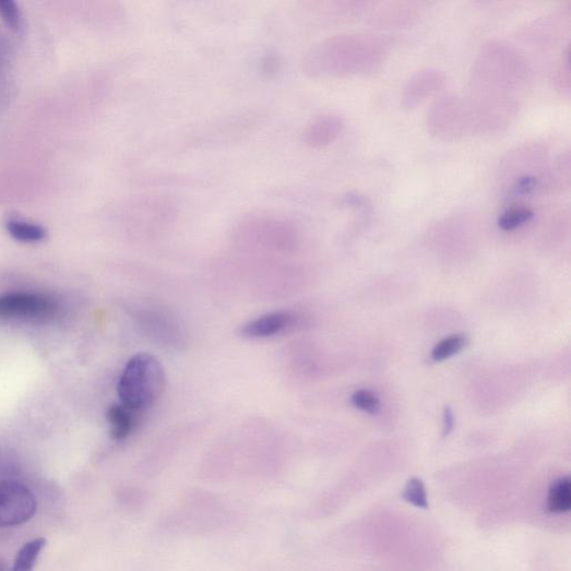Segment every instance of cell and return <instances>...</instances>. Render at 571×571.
<instances>
[{"label":"cell","instance_id":"16","mask_svg":"<svg viewBox=\"0 0 571 571\" xmlns=\"http://www.w3.org/2000/svg\"><path fill=\"white\" fill-rule=\"evenodd\" d=\"M45 546L46 539L40 537L26 543L19 550L12 571H33Z\"/></svg>","mask_w":571,"mask_h":571},{"label":"cell","instance_id":"7","mask_svg":"<svg viewBox=\"0 0 571 571\" xmlns=\"http://www.w3.org/2000/svg\"><path fill=\"white\" fill-rule=\"evenodd\" d=\"M56 301L41 294L10 293L0 296V318L22 320H44L53 317Z\"/></svg>","mask_w":571,"mask_h":571},{"label":"cell","instance_id":"5","mask_svg":"<svg viewBox=\"0 0 571 571\" xmlns=\"http://www.w3.org/2000/svg\"><path fill=\"white\" fill-rule=\"evenodd\" d=\"M36 511V497L25 485L0 481V528L22 526L33 519Z\"/></svg>","mask_w":571,"mask_h":571},{"label":"cell","instance_id":"1","mask_svg":"<svg viewBox=\"0 0 571 571\" xmlns=\"http://www.w3.org/2000/svg\"><path fill=\"white\" fill-rule=\"evenodd\" d=\"M530 83V70L523 57L501 43L485 46L473 72L472 98L485 110L512 119L516 114L515 94Z\"/></svg>","mask_w":571,"mask_h":571},{"label":"cell","instance_id":"15","mask_svg":"<svg viewBox=\"0 0 571 571\" xmlns=\"http://www.w3.org/2000/svg\"><path fill=\"white\" fill-rule=\"evenodd\" d=\"M8 233L17 241L21 242H39L46 239L47 231L44 227L21 221V219H10L7 222Z\"/></svg>","mask_w":571,"mask_h":571},{"label":"cell","instance_id":"9","mask_svg":"<svg viewBox=\"0 0 571 571\" xmlns=\"http://www.w3.org/2000/svg\"><path fill=\"white\" fill-rule=\"evenodd\" d=\"M444 74L436 69H427L413 75L404 87L402 106L413 110L437 93L444 84Z\"/></svg>","mask_w":571,"mask_h":571},{"label":"cell","instance_id":"13","mask_svg":"<svg viewBox=\"0 0 571 571\" xmlns=\"http://www.w3.org/2000/svg\"><path fill=\"white\" fill-rule=\"evenodd\" d=\"M132 409L123 404L112 405L108 411V421L111 426V436L115 440H123L129 437L134 427Z\"/></svg>","mask_w":571,"mask_h":571},{"label":"cell","instance_id":"4","mask_svg":"<svg viewBox=\"0 0 571 571\" xmlns=\"http://www.w3.org/2000/svg\"><path fill=\"white\" fill-rule=\"evenodd\" d=\"M428 126L435 135L444 139L481 133L471 99L457 96H447L437 102L430 112Z\"/></svg>","mask_w":571,"mask_h":571},{"label":"cell","instance_id":"21","mask_svg":"<svg viewBox=\"0 0 571 571\" xmlns=\"http://www.w3.org/2000/svg\"><path fill=\"white\" fill-rule=\"evenodd\" d=\"M282 66V57L274 49L266 51L261 60V71L269 79L276 78L281 73Z\"/></svg>","mask_w":571,"mask_h":571},{"label":"cell","instance_id":"3","mask_svg":"<svg viewBox=\"0 0 571 571\" xmlns=\"http://www.w3.org/2000/svg\"><path fill=\"white\" fill-rule=\"evenodd\" d=\"M165 385L166 373L160 360L148 353H140L128 361L118 383V394L121 404L139 411L157 401Z\"/></svg>","mask_w":571,"mask_h":571},{"label":"cell","instance_id":"23","mask_svg":"<svg viewBox=\"0 0 571 571\" xmlns=\"http://www.w3.org/2000/svg\"><path fill=\"white\" fill-rule=\"evenodd\" d=\"M0 571H12V567L3 559H0Z\"/></svg>","mask_w":571,"mask_h":571},{"label":"cell","instance_id":"14","mask_svg":"<svg viewBox=\"0 0 571 571\" xmlns=\"http://www.w3.org/2000/svg\"><path fill=\"white\" fill-rule=\"evenodd\" d=\"M571 508V481L560 478L554 481L548 490L547 509L550 513H566Z\"/></svg>","mask_w":571,"mask_h":571},{"label":"cell","instance_id":"2","mask_svg":"<svg viewBox=\"0 0 571 571\" xmlns=\"http://www.w3.org/2000/svg\"><path fill=\"white\" fill-rule=\"evenodd\" d=\"M389 53V41L365 34H340L311 47L302 60L310 78H344L377 72Z\"/></svg>","mask_w":571,"mask_h":571},{"label":"cell","instance_id":"10","mask_svg":"<svg viewBox=\"0 0 571 571\" xmlns=\"http://www.w3.org/2000/svg\"><path fill=\"white\" fill-rule=\"evenodd\" d=\"M343 130L344 121L340 116L321 115L306 124L302 141L311 148H323L336 142Z\"/></svg>","mask_w":571,"mask_h":571},{"label":"cell","instance_id":"18","mask_svg":"<svg viewBox=\"0 0 571 571\" xmlns=\"http://www.w3.org/2000/svg\"><path fill=\"white\" fill-rule=\"evenodd\" d=\"M468 344V338L463 335H452L442 340L432 350L435 361L445 360L460 353Z\"/></svg>","mask_w":571,"mask_h":571},{"label":"cell","instance_id":"17","mask_svg":"<svg viewBox=\"0 0 571 571\" xmlns=\"http://www.w3.org/2000/svg\"><path fill=\"white\" fill-rule=\"evenodd\" d=\"M402 498L414 507L425 510L429 509L427 489L424 481L419 478H411L407 481Z\"/></svg>","mask_w":571,"mask_h":571},{"label":"cell","instance_id":"19","mask_svg":"<svg viewBox=\"0 0 571 571\" xmlns=\"http://www.w3.org/2000/svg\"><path fill=\"white\" fill-rule=\"evenodd\" d=\"M355 407L370 414H377L381 409L380 398L369 390H358L352 396Z\"/></svg>","mask_w":571,"mask_h":571},{"label":"cell","instance_id":"22","mask_svg":"<svg viewBox=\"0 0 571 571\" xmlns=\"http://www.w3.org/2000/svg\"><path fill=\"white\" fill-rule=\"evenodd\" d=\"M454 428V415L451 407L447 406L443 413V436H449Z\"/></svg>","mask_w":571,"mask_h":571},{"label":"cell","instance_id":"12","mask_svg":"<svg viewBox=\"0 0 571 571\" xmlns=\"http://www.w3.org/2000/svg\"><path fill=\"white\" fill-rule=\"evenodd\" d=\"M535 217L531 205L519 202L510 204L498 218V226L503 231H513L531 223Z\"/></svg>","mask_w":571,"mask_h":571},{"label":"cell","instance_id":"6","mask_svg":"<svg viewBox=\"0 0 571 571\" xmlns=\"http://www.w3.org/2000/svg\"><path fill=\"white\" fill-rule=\"evenodd\" d=\"M242 240L270 245L292 243L295 238L294 225L273 215H254L245 218L237 230Z\"/></svg>","mask_w":571,"mask_h":571},{"label":"cell","instance_id":"20","mask_svg":"<svg viewBox=\"0 0 571 571\" xmlns=\"http://www.w3.org/2000/svg\"><path fill=\"white\" fill-rule=\"evenodd\" d=\"M0 17L14 31H20L22 27L21 11L11 0H0Z\"/></svg>","mask_w":571,"mask_h":571},{"label":"cell","instance_id":"8","mask_svg":"<svg viewBox=\"0 0 571 571\" xmlns=\"http://www.w3.org/2000/svg\"><path fill=\"white\" fill-rule=\"evenodd\" d=\"M263 121L264 115L255 111L238 115L226 119L216 126L204 129L198 133L192 142L200 144L229 142L239 136H245L246 134L251 133L257 127L261 126Z\"/></svg>","mask_w":571,"mask_h":571},{"label":"cell","instance_id":"11","mask_svg":"<svg viewBox=\"0 0 571 571\" xmlns=\"http://www.w3.org/2000/svg\"><path fill=\"white\" fill-rule=\"evenodd\" d=\"M294 320L287 311H276L247 323L242 326L241 334L247 338H269L290 328Z\"/></svg>","mask_w":571,"mask_h":571}]
</instances>
